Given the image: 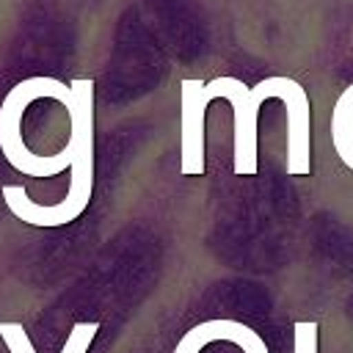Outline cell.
Here are the masks:
<instances>
[{
	"mask_svg": "<svg viewBox=\"0 0 353 353\" xmlns=\"http://www.w3.org/2000/svg\"><path fill=\"white\" fill-rule=\"evenodd\" d=\"M204 99H229L232 102V171L237 176H254L259 163H256V127H259V105L270 97L273 91V77L259 80L254 88L245 85L237 77H215L204 83L201 88Z\"/></svg>",
	"mask_w": 353,
	"mask_h": 353,
	"instance_id": "3",
	"label": "cell"
},
{
	"mask_svg": "<svg viewBox=\"0 0 353 353\" xmlns=\"http://www.w3.org/2000/svg\"><path fill=\"white\" fill-rule=\"evenodd\" d=\"M97 331H99L97 323H74L63 347H61V353H88ZM0 336L8 347V353H36V347H33L22 323H0Z\"/></svg>",
	"mask_w": 353,
	"mask_h": 353,
	"instance_id": "5",
	"label": "cell"
},
{
	"mask_svg": "<svg viewBox=\"0 0 353 353\" xmlns=\"http://www.w3.org/2000/svg\"><path fill=\"white\" fill-rule=\"evenodd\" d=\"M295 353H317V323L301 320L292 325ZM350 353H353V328H350Z\"/></svg>",
	"mask_w": 353,
	"mask_h": 353,
	"instance_id": "7",
	"label": "cell"
},
{
	"mask_svg": "<svg viewBox=\"0 0 353 353\" xmlns=\"http://www.w3.org/2000/svg\"><path fill=\"white\" fill-rule=\"evenodd\" d=\"M72 102L66 105L69 113V143H72V176L66 196L58 204H36L28 199L22 185H6L3 201L19 221L41 229L66 226L83 215L94 190V80L80 77L72 80Z\"/></svg>",
	"mask_w": 353,
	"mask_h": 353,
	"instance_id": "1",
	"label": "cell"
},
{
	"mask_svg": "<svg viewBox=\"0 0 353 353\" xmlns=\"http://www.w3.org/2000/svg\"><path fill=\"white\" fill-rule=\"evenodd\" d=\"M204 80L185 77L179 85V171L182 176L204 174V110L207 99L201 94Z\"/></svg>",
	"mask_w": 353,
	"mask_h": 353,
	"instance_id": "4",
	"label": "cell"
},
{
	"mask_svg": "<svg viewBox=\"0 0 353 353\" xmlns=\"http://www.w3.org/2000/svg\"><path fill=\"white\" fill-rule=\"evenodd\" d=\"M331 141L339 160L353 171V83L339 94L331 113Z\"/></svg>",
	"mask_w": 353,
	"mask_h": 353,
	"instance_id": "6",
	"label": "cell"
},
{
	"mask_svg": "<svg viewBox=\"0 0 353 353\" xmlns=\"http://www.w3.org/2000/svg\"><path fill=\"white\" fill-rule=\"evenodd\" d=\"M41 97H52L66 108L72 102V85L55 77H28V80H19L3 97V105H0V152L11 163V168H17L25 176H55L72 165L69 141L55 154H33L22 141V116L28 105Z\"/></svg>",
	"mask_w": 353,
	"mask_h": 353,
	"instance_id": "2",
	"label": "cell"
}]
</instances>
